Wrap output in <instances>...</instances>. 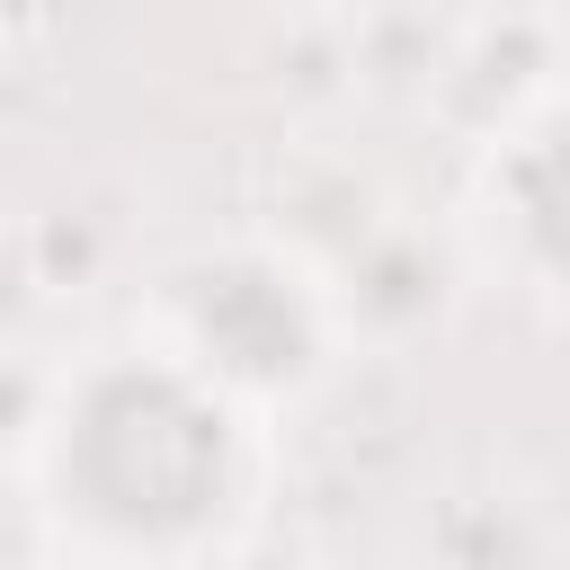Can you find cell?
Wrapping results in <instances>:
<instances>
[{"label": "cell", "mask_w": 570, "mask_h": 570, "mask_svg": "<svg viewBox=\"0 0 570 570\" xmlns=\"http://www.w3.org/2000/svg\"><path fill=\"white\" fill-rule=\"evenodd\" d=\"M62 508L116 543H205L249 508V463L232 410L187 374L107 365L62 410Z\"/></svg>", "instance_id": "1"}]
</instances>
